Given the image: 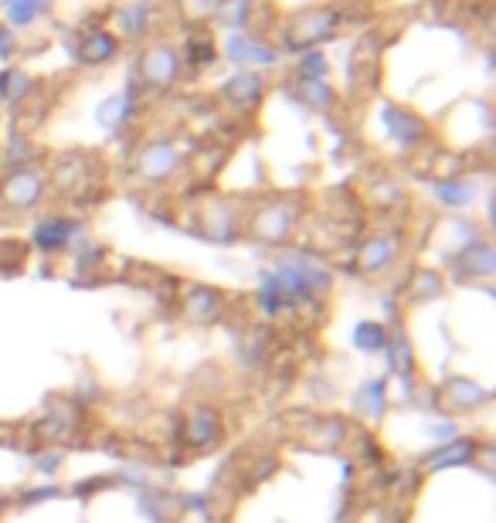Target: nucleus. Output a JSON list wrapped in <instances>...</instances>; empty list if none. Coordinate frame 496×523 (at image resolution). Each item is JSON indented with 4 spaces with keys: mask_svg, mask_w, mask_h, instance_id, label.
I'll return each mask as SVG.
<instances>
[{
    "mask_svg": "<svg viewBox=\"0 0 496 523\" xmlns=\"http://www.w3.org/2000/svg\"><path fill=\"white\" fill-rule=\"evenodd\" d=\"M323 68H327V62H323V58L316 55V51H313V55H306V58H303V72L310 75V79H320Z\"/></svg>",
    "mask_w": 496,
    "mask_h": 523,
    "instance_id": "1a4fd4ad",
    "label": "nucleus"
},
{
    "mask_svg": "<svg viewBox=\"0 0 496 523\" xmlns=\"http://www.w3.org/2000/svg\"><path fill=\"white\" fill-rule=\"evenodd\" d=\"M7 187H11V191H7V197H14L21 208H24V204H31L34 197H38V177H34V174H17Z\"/></svg>",
    "mask_w": 496,
    "mask_h": 523,
    "instance_id": "39448f33",
    "label": "nucleus"
},
{
    "mask_svg": "<svg viewBox=\"0 0 496 523\" xmlns=\"http://www.w3.org/2000/svg\"><path fill=\"white\" fill-rule=\"evenodd\" d=\"M225 96L238 102V106H252V102L262 96V79L259 75H248V72L235 75V79L225 85Z\"/></svg>",
    "mask_w": 496,
    "mask_h": 523,
    "instance_id": "7ed1b4c3",
    "label": "nucleus"
},
{
    "mask_svg": "<svg viewBox=\"0 0 496 523\" xmlns=\"http://www.w3.org/2000/svg\"><path fill=\"white\" fill-rule=\"evenodd\" d=\"M68 238V225L65 221H51V225H45L38 231V242L41 245H58V242H65Z\"/></svg>",
    "mask_w": 496,
    "mask_h": 523,
    "instance_id": "6e6552de",
    "label": "nucleus"
},
{
    "mask_svg": "<svg viewBox=\"0 0 496 523\" xmlns=\"http://www.w3.org/2000/svg\"><path fill=\"white\" fill-rule=\"evenodd\" d=\"M248 0H221V7H218V17L221 21L228 24V28H245V21H248Z\"/></svg>",
    "mask_w": 496,
    "mask_h": 523,
    "instance_id": "423d86ee",
    "label": "nucleus"
},
{
    "mask_svg": "<svg viewBox=\"0 0 496 523\" xmlns=\"http://www.w3.org/2000/svg\"><path fill=\"white\" fill-rule=\"evenodd\" d=\"M143 79L150 85H170L177 79V51L167 45H157L143 55Z\"/></svg>",
    "mask_w": 496,
    "mask_h": 523,
    "instance_id": "f03ea898",
    "label": "nucleus"
},
{
    "mask_svg": "<svg viewBox=\"0 0 496 523\" xmlns=\"http://www.w3.org/2000/svg\"><path fill=\"white\" fill-rule=\"evenodd\" d=\"M41 4L45 0H7V17H11V24H28Z\"/></svg>",
    "mask_w": 496,
    "mask_h": 523,
    "instance_id": "0eeeda50",
    "label": "nucleus"
},
{
    "mask_svg": "<svg viewBox=\"0 0 496 523\" xmlns=\"http://www.w3.org/2000/svg\"><path fill=\"white\" fill-rule=\"evenodd\" d=\"M337 21L340 14L330 11V7H313V11H303L296 14L293 21L286 24V34H282V41H286V48H310L316 41H327L333 31H337Z\"/></svg>",
    "mask_w": 496,
    "mask_h": 523,
    "instance_id": "f257e3e1",
    "label": "nucleus"
},
{
    "mask_svg": "<svg viewBox=\"0 0 496 523\" xmlns=\"http://www.w3.org/2000/svg\"><path fill=\"white\" fill-rule=\"evenodd\" d=\"M113 55H116V38H113V34H106V31H96L82 45V58H85V62H92V65L109 62Z\"/></svg>",
    "mask_w": 496,
    "mask_h": 523,
    "instance_id": "20e7f679",
    "label": "nucleus"
}]
</instances>
